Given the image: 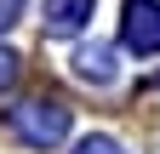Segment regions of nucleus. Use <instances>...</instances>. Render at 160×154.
<instances>
[{
  "label": "nucleus",
  "mask_w": 160,
  "mask_h": 154,
  "mask_svg": "<svg viewBox=\"0 0 160 154\" xmlns=\"http://www.w3.org/2000/svg\"><path fill=\"white\" fill-rule=\"evenodd\" d=\"M120 40L137 57L160 51V0H126V17H120Z\"/></svg>",
  "instance_id": "f03ea898"
},
{
  "label": "nucleus",
  "mask_w": 160,
  "mask_h": 154,
  "mask_svg": "<svg viewBox=\"0 0 160 154\" xmlns=\"http://www.w3.org/2000/svg\"><path fill=\"white\" fill-rule=\"evenodd\" d=\"M74 74H80L86 86H109V80H114V51H109V46H80V51H74Z\"/></svg>",
  "instance_id": "20e7f679"
},
{
  "label": "nucleus",
  "mask_w": 160,
  "mask_h": 154,
  "mask_svg": "<svg viewBox=\"0 0 160 154\" xmlns=\"http://www.w3.org/2000/svg\"><path fill=\"white\" fill-rule=\"evenodd\" d=\"M23 6H29V0H0V29H12L17 17H23Z\"/></svg>",
  "instance_id": "0eeeda50"
},
{
  "label": "nucleus",
  "mask_w": 160,
  "mask_h": 154,
  "mask_svg": "<svg viewBox=\"0 0 160 154\" xmlns=\"http://www.w3.org/2000/svg\"><path fill=\"white\" fill-rule=\"evenodd\" d=\"M92 17V0H46V34H80Z\"/></svg>",
  "instance_id": "7ed1b4c3"
},
{
  "label": "nucleus",
  "mask_w": 160,
  "mask_h": 154,
  "mask_svg": "<svg viewBox=\"0 0 160 154\" xmlns=\"http://www.w3.org/2000/svg\"><path fill=\"white\" fill-rule=\"evenodd\" d=\"M17 80V51H6V46H0V91H6Z\"/></svg>",
  "instance_id": "423d86ee"
},
{
  "label": "nucleus",
  "mask_w": 160,
  "mask_h": 154,
  "mask_svg": "<svg viewBox=\"0 0 160 154\" xmlns=\"http://www.w3.org/2000/svg\"><path fill=\"white\" fill-rule=\"evenodd\" d=\"M74 154H126V148H120L114 137H80V143H74Z\"/></svg>",
  "instance_id": "39448f33"
},
{
  "label": "nucleus",
  "mask_w": 160,
  "mask_h": 154,
  "mask_svg": "<svg viewBox=\"0 0 160 154\" xmlns=\"http://www.w3.org/2000/svg\"><path fill=\"white\" fill-rule=\"evenodd\" d=\"M6 131L17 143H29V148H57L69 137V108L63 103H12L6 108Z\"/></svg>",
  "instance_id": "f257e3e1"
}]
</instances>
